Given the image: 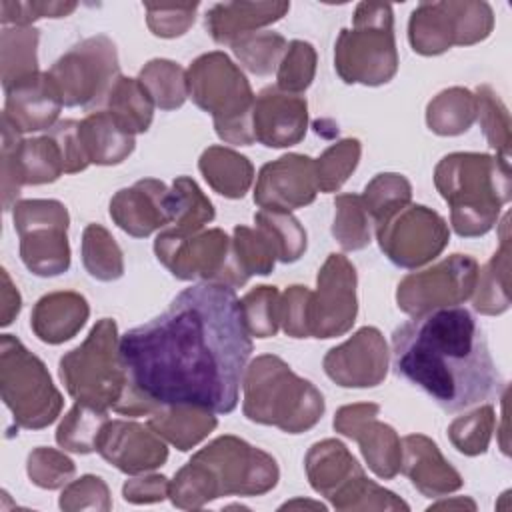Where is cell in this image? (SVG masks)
I'll list each match as a JSON object with an SVG mask.
<instances>
[{"instance_id":"obj_1","label":"cell","mask_w":512,"mask_h":512,"mask_svg":"<svg viewBox=\"0 0 512 512\" xmlns=\"http://www.w3.org/2000/svg\"><path fill=\"white\" fill-rule=\"evenodd\" d=\"M252 354L240 298L232 286L200 282L166 312L120 336L130 386L114 412L150 416L160 406L230 414Z\"/></svg>"},{"instance_id":"obj_2","label":"cell","mask_w":512,"mask_h":512,"mask_svg":"<svg viewBox=\"0 0 512 512\" xmlns=\"http://www.w3.org/2000/svg\"><path fill=\"white\" fill-rule=\"evenodd\" d=\"M392 368L446 412L496 398L504 388L484 330L462 306L436 308L398 326Z\"/></svg>"},{"instance_id":"obj_3","label":"cell","mask_w":512,"mask_h":512,"mask_svg":"<svg viewBox=\"0 0 512 512\" xmlns=\"http://www.w3.org/2000/svg\"><path fill=\"white\" fill-rule=\"evenodd\" d=\"M434 184L450 204V222L458 236H482L496 222L498 210L510 200V162L488 154L456 152L444 156Z\"/></svg>"},{"instance_id":"obj_4","label":"cell","mask_w":512,"mask_h":512,"mask_svg":"<svg viewBox=\"0 0 512 512\" xmlns=\"http://www.w3.org/2000/svg\"><path fill=\"white\" fill-rule=\"evenodd\" d=\"M244 416L258 424L300 434L324 414L322 394L296 376L278 356H258L244 372Z\"/></svg>"},{"instance_id":"obj_5","label":"cell","mask_w":512,"mask_h":512,"mask_svg":"<svg viewBox=\"0 0 512 512\" xmlns=\"http://www.w3.org/2000/svg\"><path fill=\"white\" fill-rule=\"evenodd\" d=\"M186 82L188 96L212 114L216 134L224 142L240 146L256 142L252 132L256 96L242 70L224 52L198 56L186 72Z\"/></svg>"},{"instance_id":"obj_6","label":"cell","mask_w":512,"mask_h":512,"mask_svg":"<svg viewBox=\"0 0 512 512\" xmlns=\"http://www.w3.org/2000/svg\"><path fill=\"white\" fill-rule=\"evenodd\" d=\"M58 374L68 394L78 402L114 410L130 386L120 358L116 322L112 318L98 320L88 338L60 358Z\"/></svg>"},{"instance_id":"obj_7","label":"cell","mask_w":512,"mask_h":512,"mask_svg":"<svg viewBox=\"0 0 512 512\" xmlns=\"http://www.w3.org/2000/svg\"><path fill=\"white\" fill-rule=\"evenodd\" d=\"M334 68L346 84L380 86L394 78L398 52L392 6L360 2L352 28H344L334 46Z\"/></svg>"},{"instance_id":"obj_8","label":"cell","mask_w":512,"mask_h":512,"mask_svg":"<svg viewBox=\"0 0 512 512\" xmlns=\"http://www.w3.org/2000/svg\"><path fill=\"white\" fill-rule=\"evenodd\" d=\"M0 394L14 422L28 430L46 428L62 410L44 362L12 334L0 338Z\"/></svg>"},{"instance_id":"obj_9","label":"cell","mask_w":512,"mask_h":512,"mask_svg":"<svg viewBox=\"0 0 512 512\" xmlns=\"http://www.w3.org/2000/svg\"><path fill=\"white\" fill-rule=\"evenodd\" d=\"M306 474L312 488L338 510H408V504L396 494L368 480L356 458L338 440H322L308 450Z\"/></svg>"},{"instance_id":"obj_10","label":"cell","mask_w":512,"mask_h":512,"mask_svg":"<svg viewBox=\"0 0 512 512\" xmlns=\"http://www.w3.org/2000/svg\"><path fill=\"white\" fill-rule=\"evenodd\" d=\"M14 230L20 236L24 266L42 278L64 274L70 268L68 210L58 200H18L12 208Z\"/></svg>"},{"instance_id":"obj_11","label":"cell","mask_w":512,"mask_h":512,"mask_svg":"<svg viewBox=\"0 0 512 512\" xmlns=\"http://www.w3.org/2000/svg\"><path fill=\"white\" fill-rule=\"evenodd\" d=\"M212 486L214 498L240 494L258 496L278 482L276 460L236 436H220L192 456Z\"/></svg>"},{"instance_id":"obj_12","label":"cell","mask_w":512,"mask_h":512,"mask_svg":"<svg viewBox=\"0 0 512 512\" xmlns=\"http://www.w3.org/2000/svg\"><path fill=\"white\" fill-rule=\"evenodd\" d=\"M492 8L486 2H422L408 22L412 50L424 56L484 40L492 30Z\"/></svg>"},{"instance_id":"obj_13","label":"cell","mask_w":512,"mask_h":512,"mask_svg":"<svg viewBox=\"0 0 512 512\" xmlns=\"http://www.w3.org/2000/svg\"><path fill=\"white\" fill-rule=\"evenodd\" d=\"M64 106H92L106 102L110 88L120 76L114 42L104 36H92L72 46L48 70Z\"/></svg>"},{"instance_id":"obj_14","label":"cell","mask_w":512,"mask_h":512,"mask_svg":"<svg viewBox=\"0 0 512 512\" xmlns=\"http://www.w3.org/2000/svg\"><path fill=\"white\" fill-rule=\"evenodd\" d=\"M2 206L12 210L24 184H48L64 172L58 140L48 132L38 138H20V132L2 116Z\"/></svg>"},{"instance_id":"obj_15","label":"cell","mask_w":512,"mask_h":512,"mask_svg":"<svg viewBox=\"0 0 512 512\" xmlns=\"http://www.w3.org/2000/svg\"><path fill=\"white\" fill-rule=\"evenodd\" d=\"M230 244L232 240L220 228L190 236L164 230L154 240V252L170 274L180 280L204 278V282H220L234 288Z\"/></svg>"},{"instance_id":"obj_16","label":"cell","mask_w":512,"mask_h":512,"mask_svg":"<svg viewBox=\"0 0 512 512\" xmlns=\"http://www.w3.org/2000/svg\"><path fill=\"white\" fill-rule=\"evenodd\" d=\"M382 252L400 268H418L434 260L448 244L450 232L440 214L420 204H406L380 226Z\"/></svg>"},{"instance_id":"obj_17","label":"cell","mask_w":512,"mask_h":512,"mask_svg":"<svg viewBox=\"0 0 512 512\" xmlns=\"http://www.w3.org/2000/svg\"><path fill=\"white\" fill-rule=\"evenodd\" d=\"M476 280V260L466 254H452L432 268L408 274L398 284L396 302L402 312L412 316L456 306L472 296Z\"/></svg>"},{"instance_id":"obj_18","label":"cell","mask_w":512,"mask_h":512,"mask_svg":"<svg viewBox=\"0 0 512 512\" xmlns=\"http://www.w3.org/2000/svg\"><path fill=\"white\" fill-rule=\"evenodd\" d=\"M318 290L308 298V330L314 338L346 334L358 312L356 270L342 254H330L318 272Z\"/></svg>"},{"instance_id":"obj_19","label":"cell","mask_w":512,"mask_h":512,"mask_svg":"<svg viewBox=\"0 0 512 512\" xmlns=\"http://www.w3.org/2000/svg\"><path fill=\"white\" fill-rule=\"evenodd\" d=\"M316 194V162L304 154H286L262 166L254 188V202L262 210L292 212L312 204Z\"/></svg>"},{"instance_id":"obj_20","label":"cell","mask_w":512,"mask_h":512,"mask_svg":"<svg viewBox=\"0 0 512 512\" xmlns=\"http://www.w3.org/2000/svg\"><path fill=\"white\" fill-rule=\"evenodd\" d=\"M378 412V404L342 406L334 416V428L360 444L370 470L378 478L390 480L400 470L402 448L394 428L376 420Z\"/></svg>"},{"instance_id":"obj_21","label":"cell","mask_w":512,"mask_h":512,"mask_svg":"<svg viewBox=\"0 0 512 512\" xmlns=\"http://www.w3.org/2000/svg\"><path fill=\"white\" fill-rule=\"evenodd\" d=\"M324 372L344 388L378 386L388 372V348L380 330L364 326L350 340L328 350Z\"/></svg>"},{"instance_id":"obj_22","label":"cell","mask_w":512,"mask_h":512,"mask_svg":"<svg viewBox=\"0 0 512 512\" xmlns=\"http://www.w3.org/2000/svg\"><path fill=\"white\" fill-rule=\"evenodd\" d=\"M96 452L124 474L154 470L168 458L166 444L150 426L124 420H108L102 426Z\"/></svg>"},{"instance_id":"obj_23","label":"cell","mask_w":512,"mask_h":512,"mask_svg":"<svg viewBox=\"0 0 512 512\" xmlns=\"http://www.w3.org/2000/svg\"><path fill=\"white\" fill-rule=\"evenodd\" d=\"M308 128V104L300 94H288L276 86L264 88L252 110L254 140L268 148L298 144Z\"/></svg>"},{"instance_id":"obj_24","label":"cell","mask_w":512,"mask_h":512,"mask_svg":"<svg viewBox=\"0 0 512 512\" xmlns=\"http://www.w3.org/2000/svg\"><path fill=\"white\" fill-rule=\"evenodd\" d=\"M2 116L20 132L50 130L62 110L60 92L48 72H36L4 88Z\"/></svg>"},{"instance_id":"obj_25","label":"cell","mask_w":512,"mask_h":512,"mask_svg":"<svg viewBox=\"0 0 512 512\" xmlns=\"http://www.w3.org/2000/svg\"><path fill=\"white\" fill-rule=\"evenodd\" d=\"M168 188L154 178L138 180L130 188H122L110 200V216L126 234L146 238L154 230L170 224L166 208Z\"/></svg>"},{"instance_id":"obj_26","label":"cell","mask_w":512,"mask_h":512,"mask_svg":"<svg viewBox=\"0 0 512 512\" xmlns=\"http://www.w3.org/2000/svg\"><path fill=\"white\" fill-rule=\"evenodd\" d=\"M402 472L424 496H442L462 486L460 474L444 460L438 446L422 436L410 434L402 440Z\"/></svg>"},{"instance_id":"obj_27","label":"cell","mask_w":512,"mask_h":512,"mask_svg":"<svg viewBox=\"0 0 512 512\" xmlns=\"http://www.w3.org/2000/svg\"><path fill=\"white\" fill-rule=\"evenodd\" d=\"M90 314L88 302L78 292L44 294L32 308L30 328L46 344H62L74 338Z\"/></svg>"},{"instance_id":"obj_28","label":"cell","mask_w":512,"mask_h":512,"mask_svg":"<svg viewBox=\"0 0 512 512\" xmlns=\"http://www.w3.org/2000/svg\"><path fill=\"white\" fill-rule=\"evenodd\" d=\"M290 2H224L214 4L204 18L216 44H232L236 38L280 20Z\"/></svg>"},{"instance_id":"obj_29","label":"cell","mask_w":512,"mask_h":512,"mask_svg":"<svg viewBox=\"0 0 512 512\" xmlns=\"http://www.w3.org/2000/svg\"><path fill=\"white\" fill-rule=\"evenodd\" d=\"M78 138L88 164L112 166L124 162L134 150V134L124 130L108 112L98 110L78 122Z\"/></svg>"},{"instance_id":"obj_30","label":"cell","mask_w":512,"mask_h":512,"mask_svg":"<svg viewBox=\"0 0 512 512\" xmlns=\"http://www.w3.org/2000/svg\"><path fill=\"white\" fill-rule=\"evenodd\" d=\"M214 412L194 406H160L150 414L148 426L164 440L186 452L202 442L218 424Z\"/></svg>"},{"instance_id":"obj_31","label":"cell","mask_w":512,"mask_h":512,"mask_svg":"<svg viewBox=\"0 0 512 512\" xmlns=\"http://www.w3.org/2000/svg\"><path fill=\"white\" fill-rule=\"evenodd\" d=\"M198 168L206 182L226 198H242L254 178L250 160L224 146L206 148L198 160Z\"/></svg>"},{"instance_id":"obj_32","label":"cell","mask_w":512,"mask_h":512,"mask_svg":"<svg viewBox=\"0 0 512 512\" xmlns=\"http://www.w3.org/2000/svg\"><path fill=\"white\" fill-rule=\"evenodd\" d=\"M230 260L238 288L244 286L252 274H270L278 254L272 240L260 228L252 230L248 226H236L230 244Z\"/></svg>"},{"instance_id":"obj_33","label":"cell","mask_w":512,"mask_h":512,"mask_svg":"<svg viewBox=\"0 0 512 512\" xmlns=\"http://www.w3.org/2000/svg\"><path fill=\"white\" fill-rule=\"evenodd\" d=\"M170 228L176 234H196L204 224L214 220L212 202L204 196L198 184L188 176H178L166 196Z\"/></svg>"},{"instance_id":"obj_34","label":"cell","mask_w":512,"mask_h":512,"mask_svg":"<svg viewBox=\"0 0 512 512\" xmlns=\"http://www.w3.org/2000/svg\"><path fill=\"white\" fill-rule=\"evenodd\" d=\"M106 106L130 134H142L152 124L154 102L138 78L118 76L106 96Z\"/></svg>"},{"instance_id":"obj_35","label":"cell","mask_w":512,"mask_h":512,"mask_svg":"<svg viewBox=\"0 0 512 512\" xmlns=\"http://www.w3.org/2000/svg\"><path fill=\"white\" fill-rule=\"evenodd\" d=\"M38 30L30 26H4L0 36V64L2 86L8 88L16 80H22L38 72Z\"/></svg>"},{"instance_id":"obj_36","label":"cell","mask_w":512,"mask_h":512,"mask_svg":"<svg viewBox=\"0 0 512 512\" xmlns=\"http://www.w3.org/2000/svg\"><path fill=\"white\" fill-rule=\"evenodd\" d=\"M476 120V96L466 88H450L440 92L426 110V122L440 136H456L466 132Z\"/></svg>"},{"instance_id":"obj_37","label":"cell","mask_w":512,"mask_h":512,"mask_svg":"<svg viewBox=\"0 0 512 512\" xmlns=\"http://www.w3.org/2000/svg\"><path fill=\"white\" fill-rule=\"evenodd\" d=\"M108 422V414L102 408L78 402L64 416L56 430V442L60 448L76 454L96 452V438L102 426Z\"/></svg>"},{"instance_id":"obj_38","label":"cell","mask_w":512,"mask_h":512,"mask_svg":"<svg viewBox=\"0 0 512 512\" xmlns=\"http://www.w3.org/2000/svg\"><path fill=\"white\" fill-rule=\"evenodd\" d=\"M138 80L144 84L154 106L160 110H176L188 96L186 72L172 60H150L140 70Z\"/></svg>"},{"instance_id":"obj_39","label":"cell","mask_w":512,"mask_h":512,"mask_svg":"<svg viewBox=\"0 0 512 512\" xmlns=\"http://www.w3.org/2000/svg\"><path fill=\"white\" fill-rule=\"evenodd\" d=\"M82 262L88 274L102 282L118 280L124 274L122 250L106 228L88 224L82 234Z\"/></svg>"},{"instance_id":"obj_40","label":"cell","mask_w":512,"mask_h":512,"mask_svg":"<svg viewBox=\"0 0 512 512\" xmlns=\"http://www.w3.org/2000/svg\"><path fill=\"white\" fill-rule=\"evenodd\" d=\"M230 46L240 64L256 76L272 74L288 48L284 36L276 32H250L236 38Z\"/></svg>"},{"instance_id":"obj_41","label":"cell","mask_w":512,"mask_h":512,"mask_svg":"<svg viewBox=\"0 0 512 512\" xmlns=\"http://www.w3.org/2000/svg\"><path fill=\"white\" fill-rule=\"evenodd\" d=\"M254 222L272 240L280 262H296L306 252V230L290 212L260 208L254 214Z\"/></svg>"},{"instance_id":"obj_42","label":"cell","mask_w":512,"mask_h":512,"mask_svg":"<svg viewBox=\"0 0 512 512\" xmlns=\"http://www.w3.org/2000/svg\"><path fill=\"white\" fill-rule=\"evenodd\" d=\"M506 230H508V214L504 218V234H502L500 250L490 258L484 270H478V280L474 288L478 290V294L474 296V308L482 314H500L510 306V298L496 288L498 280H508L510 248H508Z\"/></svg>"},{"instance_id":"obj_43","label":"cell","mask_w":512,"mask_h":512,"mask_svg":"<svg viewBox=\"0 0 512 512\" xmlns=\"http://www.w3.org/2000/svg\"><path fill=\"white\" fill-rule=\"evenodd\" d=\"M410 196H412L410 182L402 174L390 172V174H378L366 184L362 202L374 226H380L400 208H404L410 202Z\"/></svg>"},{"instance_id":"obj_44","label":"cell","mask_w":512,"mask_h":512,"mask_svg":"<svg viewBox=\"0 0 512 512\" xmlns=\"http://www.w3.org/2000/svg\"><path fill=\"white\" fill-rule=\"evenodd\" d=\"M336 216L332 234L344 250H362L370 244V214L362 202V196L340 194L334 200Z\"/></svg>"},{"instance_id":"obj_45","label":"cell","mask_w":512,"mask_h":512,"mask_svg":"<svg viewBox=\"0 0 512 512\" xmlns=\"http://www.w3.org/2000/svg\"><path fill=\"white\" fill-rule=\"evenodd\" d=\"M250 336L270 338L280 326V294L276 286H256L240 300Z\"/></svg>"},{"instance_id":"obj_46","label":"cell","mask_w":512,"mask_h":512,"mask_svg":"<svg viewBox=\"0 0 512 512\" xmlns=\"http://www.w3.org/2000/svg\"><path fill=\"white\" fill-rule=\"evenodd\" d=\"M360 142L356 138H346L322 152V156L316 162V178H318V190L322 192H334L338 190L348 176L354 172L360 160Z\"/></svg>"},{"instance_id":"obj_47","label":"cell","mask_w":512,"mask_h":512,"mask_svg":"<svg viewBox=\"0 0 512 512\" xmlns=\"http://www.w3.org/2000/svg\"><path fill=\"white\" fill-rule=\"evenodd\" d=\"M316 72V50L304 40H292L278 66L276 88L288 94L304 92Z\"/></svg>"},{"instance_id":"obj_48","label":"cell","mask_w":512,"mask_h":512,"mask_svg":"<svg viewBox=\"0 0 512 512\" xmlns=\"http://www.w3.org/2000/svg\"><path fill=\"white\" fill-rule=\"evenodd\" d=\"M492 430L494 410L492 406H480L474 412L456 418L448 428V436L458 452L466 456H478L488 450Z\"/></svg>"},{"instance_id":"obj_49","label":"cell","mask_w":512,"mask_h":512,"mask_svg":"<svg viewBox=\"0 0 512 512\" xmlns=\"http://www.w3.org/2000/svg\"><path fill=\"white\" fill-rule=\"evenodd\" d=\"M476 114L480 118L488 144L500 152V158L508 160V112L500 98H496V94L488 86H480L476 90Z\"/></svg>"},{"instance_id":"obj_50","label":"cell","mask_w":512,"mask_h":512,"mask_svg":"<svg viewBox=\"0 0 512 512\" xmlns=\"http://www.w3.org/2000/svg\"><path fill=\"white\" fill-rule=\"evenodd\" d=\"M28 476L30 480L46 490H54V488H62L76 472L74 462L64 456L58 450L52 448H34L28 454Z\"/></svg>"},{"instance_id":"obj_51","label":"cell","mask_w":512,"mask_h":512,"mask_svg":"<svg viewBox=\"0 0 512 512\" xmlns=\"http://www.w3.org/2000/svg\"><path fill=\"white\" fill-rule=\"evenodd\" d=\"M110 492L100 476L86 474L74 482H70L60 496L62 510H110Z\"/></svg>"},{"instance_id":"obj_52","label":"cell","mask_w":512,"mask_h":512,"mask_svg":"<svg viewBox=\"0 0 512 512\" xmlns=\"http://www.w3.org/2000/svg\"><path fill=\"white\" fill-rule=\"evenodd\" d=\"M76 10V2H0L2 26H30L38 18H64Z\"/></svg>"},{"instance_id":"obj_53","label":"cell","mask_w":512,"mask_h":512,"mask_svg":"<svg viewBox=\"0 0 512 512\" xmlns=\"http://www.w3.org/2000/svg\"><path fill=\"white\" fill-rule=\"evenodd\" d=\"M144 10L148 14V28L154 36L160 38H176L182 36L192 24L194 14L198 10V4H186V6H152L144 4Z\"/></svg>"},{"instance_id":"obj_54","label":"cell","mask_w":512,"mask_h":512,"mask_svg":"<svg viewBox=\"0 0 512 512\" xmlns=\"http://www.w3.org/2000/svg\"><path fill=\"white\" fill-rule=\"evenodd\" d=\"M308 298L310 290L306 286H290L280 298V322L288 336L308 338Z\"/></svg>"},{"instance_id":"obj_55","label":"cell","mask_w":512,"mask_h":512,"mask_svg":"<svg viewBox=\"0 0 512 512\" xmlns=\"http://www.w3.org/2000/svg\"><path fill=\"white\" fill-rule=\"evenodd\" d=\"M60 144L64 156V172L74 174L88 168V160L84 156L80 138H78V122L76 120H60L48 130Z\"/></svg>"},{"instance_id":"obj_56","label":"cell","mask_w":512,"mask_h":512,"mask_svg":"<svg viewBox=\"0 0 512 512\" xmlns=\"http://www.w3.org/2000/svg\"><path fill=\"white\" fill-rule=\"evenodd\" d=\"M170 482L162 474H152L144 478L128 480L122 486V494L126 502L132 504H150V502H162L168 496Z\"/></svg>"},{"instance_id":"obj_57","label":"cell","mask_w":512,"mask_h":512,"mask_svg":"<svg viewBox=\"0 0 512 512\" xmlns=\"http://www.w3.org/2000/svg\"><path fill=\"white\" fill-rule=\"evenodd\" d=\"M2 290H0V310H2V318H0V324L2 326H8L12 324V320L18 316L20 312V306H22V298H20V292L16 290V286L12 284L8 272L2 268Z\"/></svg>"},{"instance_id":"obj_58","label":"cell","mask_w":512,"mask_h":512,"mask_svg":"<svg viewBox=\"0 0 512 512\" xmlns=\"http://www.w3.org/2000/svg\"><path fill=\"white\" fill-rule=\"evenodd\" d=\"M464 506H468V508H476V504L472 502V500H466V498H460V500H444V502H438V504H432L430 508H464ZM428 508V510H430Z\"/></svg>"},{"instance_id":"obj_59","label":"cell","mask_w":512,"mask_h":512,"mask_svg":"<svg viewBox=\"0 0 512 512\" xmlns=\"http://www.w3.org/2000/svg\"><path fill=\"white\" fill-rule=\"evenodd\" d=\"M298 506H306V508H314V510H326V506H324V504H320V502H308V500H294V502H286V504H282V506H280V510H284V508H298Z\"/></svg>"}]
</instances>
